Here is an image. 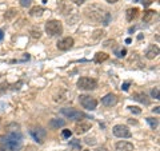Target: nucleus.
Segmentation results:
<instances>
[{
  "mask_svg": "<svg viewBox=\"0 0 160 151\" xmlns=\"http://www.w3.org/2000/svg\"><path fill=\"white\" fill-rule=\"evenodd\" d=\"M104 34H106V32L102 31V29H96V31L93 32V35H92V39L96 40V39H99V38H103V36H104Z\"/></svg>",
  "mask_w": 160,
  "mask_h": 151,
  "instance_id": "obj_22",
  "label": "nucleus"
},
{
  "mask_svg": "<svg viewBox=\"0 0 160 151\" xmlns=\"http://www.w3.org/2000/svg\"><path fill=\"white\" fill-rule=\"evenodd\" d=\"M138 13H139V9L138 8H128L127 12H126V18L128 22H132L133 19L138 18Z\"/></svg>",
  "mask_w": 160,
  "mask_h": 151,
  "instance_id": "obj_16",
  "label": "nucleus"
},
{
  "mask_svg": "<svg viewBox=\"0 0 160 151\" xmlns=\"http://www.w3.org/2000/svg\"><path fill=\"white\" fill-rule=\"evenodd\" d=\"M115 55H116L118 58H124L127 55V49L126 48H118V49H115Z\"/></svg>",
  "mask_w": 160,
  "mask_h": 151,
  "instance_id": "obj_20",
  "label": "nucleus"
},
{
  "mask_svg": "<svg viewBox=\"0 0 160 151\" xmlns=\"http://www.w3.org/2000/svg\"><path fill=\"white\" fill-rule=\"evenodd\" d=\"M72 2H73L75 4H79V6H80V4H83L84 2H86V0H72Z\"/></svg>",
  "mask_w": 160,
  "mask_h": 151,
  "instance_id": "obj_32",
  "label": "nucleus"
},
{
  "mask_svg": "<svg viewBox=\"0 0 160 151\" xmlns=\"http://www.w3.org/2000/svg\"><path fill=\"white\" fill-rule=\"evenodd\" d=\"M71 131H69V130H63V137L64 138H69V137H71Z\"/></svg>",
  "mask_w": 160,
  "mask_h": 151,
  "instance_id": "obj_27",
  "label": "nucleus"
},
{
  "mask_svg": "<svg viewBox=\"0 0 160 151\" xmlns=\"http://www.w3.org/2000/svg\"><path fill=\"white\" fill-rule=\"evenodd\" d=\"M31 36L33 39H39L40 36H42V32H40V29H36V28H33L32 31H31Z\"/></svg>",
  "mask_w": 160,
  "mask_h": 151,
  "instance_id": "obj_23",
  "label": "nucleus"
},
{
  "mask_svg": "<svg viewBox=\"0 0 160 151\" xmlns=\"http://www.w3.org/2000/svg\"><path fill=\"white\" fill-rule=\"evenodd\" d=\"M86 16L88 19H91L92 22H96V23H103L104 26H108L109 22H111V15H109L108 11H104L103 8H100L99 6H91L88 7L86 11Z\"/></svg>",
  "mask_w": 160,
  "mask_h": 151,
  "instance_id": "obj_1",
  "label": "nucleus"
},
{
  "mask_svg": "<svg viewBox=\"0 0 160 151\" xmlns=\"http://www.w3.org/2000/svg\"><path fill=\"white\" fill-rule=\"evenodd\" d=\"M32 3V0H20V4H22V7H29Z\"/></svg>",
  "mask_w": 160,
  "mask_h": 151,
  "instance_id": "obj_25",
  "label": "nucleus"
},
{
  "mask_svg": "<svg viewBox=\"0 0 160 151\" xmlns=\"http://www.w3.org/2000/svg\"><path fill=\"white\" fill-rule=\"evenodd\" d=\"M158 55H159V47L155 46V44H151L146 51V58L147 59H155Z\"/></svg>",
  "mask_w": 160,
  "mask_h": 151,
  "instance_id": "obj_12",
  "label": "nucleus"
},
{
  "mask_svg": "<svg viewBox=\"0 0 160 151\" xmlns=\"http://www.w3.org/2000/svg\"><path fill=\"white\" fill-rule=\"evenodd\" d=\"M86 143L87 144H95V140L91 139V138H88V139H86Z\"/></svg>",
  "mask_w": 160,
  "mask_h": 151,
  "instance_id": "obj_31",
  "label": "nucleus"
},
{
  "mask_svg": "<svg viewBox=\"0 0 160 151\" xmlns=\"http://www.w3.org/2000/svg\"><path fill=\"white\" fill-rule=\"evenodd\" d=\"M43 11H44V8H43V7H40V6H38V7L31 8V11H29V13H31L32 16H40V15L43 13Z\"/></svg>",
  "mask_w": 160,
  "mask_h": 151,
  "instance_id": "obj_19",
  "label": "nucleus"
},
{
  "mask_svg": "<svg viewBox=\"0 0 160 151\" xmlns=\"http://www.w3.org/2000/svg\"><path fill=\"white\" fill-rule=\"evenodd\" d=\"M79 102L80 104L83 106L86 110H89V111H92V110L96 108V106H98V100L92 98V96H89V95H80L79 96Z\"/></svg>",
  "mask_w": 160,
  "mask_h": 151,
  "instance_id": "obj_5",
  "label": "nucleus"
},
{
  "mask_svg": "<svg viewBox=\"0 0 160 151\" xmlns=\"http://www.w3.org/2000/svg\"><path fill=\"white\" fill-rule=\"evenodd\" d=\"M0 151H6V148H4V147H2V146H0Z\"/></svg>",
  "mask_w": 160,
  "mask_h": 151,
  "instance_id": "obj_38",
  "label": "nucleus"
},
{
  "mask_svg": "<svg viewBox=\"0 0 160 151\" xmlns=\"http://www.w3.org/2000/svg\"><path fill=\"white\" fill-rule=\"evenodd\" d=\"M106 2H108V3H116L118 0H106Z\"/></svg>",
  "mask_w": 160,
  "mask_h": 151,
  "instance_id": "obj_37",
  "label": "nucleus"
},
{
  "mask_svg": "<svg viewBox=\"0 0 160 151\" xmlns=\"http://www.w3.org/2000/svg\"><path fill=\"white\" fill-rule=\"evenodd\" d=\"M96 151H108V150H107V147H99V148H96Z\"/></svg>",
  "mask_w": 160,
  "mask_h": 151,
  "instance_id": "obj_33",
  "label": "nucleus"
},
{
  "mask_svg": "<svg viewBox=\"0 0 160 151\" xmlns=\"http://www.w3.org/2000/svg\"><path fill=\"white\" fill-rule=\"evenodd\" d=\"M22 139H23V135L20 131H11L3 138V143L6 144V148L9 151H19L23 144Z\"/></svg>",
  "mask_w": 160,
  "mask_h": 151,
  "instance_id": "obj_2",
  "label": "nucleus"
},
{
  "mask_svg": "<svg viewBox=\"0 0 160 151\" xmlns=\"http://www.w3.org/2000/svg\"><path fill=\"white\" fill-rule=\"evenodd\" d=\"M147 122L149 123V126L155 130V128H158V126H159V120L158 119H155V118H147Z\"/></svg>",
  "mask_w": 160,
  "mask_h": 151,
  "instance_id": "obj_21",
  "label": "nucleus"
},
{
  "mask_svg": "<svg viewBox=\"0 0 160 151\" xmlns=\"http://www.w3.org/2000/svg\"><path fill=\"white\" fill-rule=\"evenodd\" d=\"M132 99L138 100V102L143 103V104H146V106L149 104V99L147 98V95L144 94V92H135V94L132 95Z\"/></svg>",
  "mask_w": 160,
  "mask_h": 151,
  "instance_id": "obj_14",
  "label": "nucleus"
},
{
  "mask_svg": "<svg viewBox=\"0 0 160 151\" xmlns=\"http://www.w3.org/2000/svg\"><path fill=\"white\" fill-rule=\"evenodd\" d=\"M102 103L104 106H107V107H112V106L118 103V96L115 94H107L106 96L102 99Z\"/></svg>",
  "mask_w": 160,
  "mask_h": 151,
  "instance_id": "obj_10",
  "label": "nucleus"
},
{
  "mask_svg": "<svg viewBox=\"0 0 160 151\" xmlns=\"http://www.w3.org/2000/svg\"><path fill=\"white\" fill-rule=\"evenodd\" d=\"M129 111H131V112H133V114H140V112H142V110H140L139 107H133V106H129Z\"/></svg>",
  "mask_w": 160,
  "mask_h": 151,
  "instance_id": "obj_24",
  "label": "nucleus"
},
{
  "mask_svg": "<svg viewBox=\"0 0 160 151\" xmlns=\"http://www.w3.org/2000/svg\"><path fill=\"white\" fill-rule=\"evenodd\" d=\"M72 47H73V39L69 36L60 39L58 42V48L60 51H68V49H71Z\"/></svg>",
  "mask_w": 160,
  "mask_h": 151,
  "instance_id": "obj_9",
  "label": "nucleus"
},
{
  "mask_svg": "<svg viewBox=\"0 0 160 151\" xmlns=\"http://www.w3.org/2000/svg\"><path fill=\"white\" fill-rule=\"evenodd\" d=\"M29 133H31L32 138L36 140L38 143H40V144L44 143V140H46V138H47V131L43 127H35Z\"/></svg>",
  "mask_w": 160,
  "mask_h": 151,
  "instance_id": "obj_7",
  "label": "nucleus"
},
{
  "mask_svg": "<svg viewBox=\"0 0 160 151\" xmlns=\"http://www.w3.org/2000/svg\"><path fill=\"white\" fill-rule=\"evenodd\" d=\"M128 87H129V82H126V83H124V84L122 86V88L124 90V91H127V90H128Z\"/></svg>",
  "mask_w": 160,
  "mask_h": 151,
  "instance_id": "obj_30",
  "label": "nucleus"
},
{
  "mask_svg": "<svg viewBox=\"0 0 160 151\" xmlns=\"http://www.w3.org/2000/svg\"><path fill=\"white\" fill-rule=\"evenodd\" d=\"M116 151H133V144L129 142H118L116 143Z\"/></svg>",
  "mask_w": 160,
  "mask_h": 151,
  "instance_id": "obj_13",
  "label": "nucleus"
},
{
  "mask_svg": "<svg viewBox=\"0 0 160 151\" xmlns=\"http://www.w3.org/2000/svg\"><path fill=\"white\" fill-rule=\"evenodd\" d=\"M113 135L118 138H131V131L127 126L116 124L113 127Z\"/></svg>",
  "mask_w": 160,
  "mask_h": 151,
  "instance_id": "obj_8",
  "label": "nucleus"
},
{
  "mask_svg": "<svg viewBox=\"0 0 160 151\" xmlns=\"http://www.w3.org/2000/svg\"><path fill=\"white\" fill-rule=\"evenodd\" d=\"M111 44H112V46H115V44H116V42H115V40H108V42L104 43V46H106V47H109Z\"/></svg>",
  "mask_w": 160,
  "mask_h": 151,
  "instance_id": "obj_28",
  "label": "nucleus"
},
{
  "mask_svg": "<svg viewBox=\"0 0 160 151\" xmlns=\"http://www.w3.org/2000/svg\"><path fill=\"white\" fill-rule=\"evenodd\" d=\"M60 112H62V115H64V117H67L68 119H72V120H80L82 118H87V115L82 112V111H78V110L75 108H62L60 110Z\"/></svg>",
  "mask_w": 160,
  "mask_h": 151,
  "instance_id": "obj_6",
  "label": "nucleus"
},
{
  "mask_svg": "<svg viewBox=\"0 0 160 151\" xmlns=\"http://www.w3.org/2000/svg\"><path fill=\"white\" fill-rule=\"evenodd\" d=\"M78 87L80 90H86V91H91V90H95L98 87V82L96 79H92V78H87V76H83L78 80Z\"/></svg>",
  "mask_w": 160,
  "mask_h": 151,
  "instance_id": "obj_4",
  "label": "nucleus"
},
{
  "mask_svg": "<svg viewBox=\"0 0 160 151\" xmlns=\"http://www.w3.org/2000/svg\"><path fill=\"white\" fill-rule=\"evenodd\" d=\"M88 130H91V123H88V122H82V123H78L75 126V133L79 135L86 134Z\"/></svg>",
  "mask_w": 160,
  "mask_h": 151,
  "instance_id": "obj_11",
  "label": "nucleus"
},
{
  "mask_svg": "<svg viewBox=\"0 0 160 151\" xmlns=\"http://www.w3.org/2000/svg\"><path fill=\"white\" fill-rule=\"evenodd\" d=\"M156 11H152V9H148V11L144 12L143 15V22L146 23H152V20L155 19V16H156Z\"/></svg>",
  "mask_w": 160,
  "mask_h": 151,
  "instance_id": "obj_15",
  "label": "nucleus"
},
{
  "mask_svg": "<svg viewBox=\"0 0 160 151\" xmlns=\"http://www.w3.org/2000/svg\"><path fill=\"white\" fill-rule=\"evenodd\" d=\"M136 2H138V0H136ZM140 3H143L146 7H148L149 4H151V0H140Z\"/></svg>",
  "mask_w": 160,
  "mask_h": 151,
  "instance_id": "obj_29",
  "label": "nucleus"
},
{
  "mask_svg": "<svg viewBox=\"0 0 160 151\" xmlns=\"http://www.w3.org/2000/svg\"><path fill=\"white\" fill-rule=\"evenodd\" d=\"M64 124H66V122H64L63 119H51V120H49V127H51V128L64 127Z\"/></svg>",
  "mask_w": 160,
  "mask_h": 151,
  "instance_id": "obj_17",
  "label": "nucleus"
},
{
  "mask_svg": "<svg viewBox=\"0 0 160 151\" xmlns=\"http://www.w3.org/2000/svg\"><path fill=\"white\" fill-rule=\"evenodd\" d=\"M151 95H152V98L159 99V88H158V87H156V88H153L152 91H151Z\"/></svg>",
  "mask_w": 160,
  "mask_h": 151,
  "instance_id": "obj_26",
  "label": "nucleus"
},
{
  "mask_svg": "<svg viewBox=\"0 0 160 151\" xmlns=\"http://www.w3.org/2000/svg\"><path fill=\"white\" fill-rule=\"evenodd\" d=\"M83 151H89V150H83Z\"/></svg>",
  "mask_w": 160,
  "mask_h": 151,
  "instance_id": "obj_39",
  "label": "nucleus"
},
{
  "mask_svg": "<svg viewBox=\"0 0 160 151\" xmlns=\"http://www.w3.org/2000/svg\"><path fill=\"white\" fill-rule=\"evenodd\" d=\"M46 32L49 36H58L63 32V26L59 20H49L46 24Z\"/></svg>",
  "mask_w": 160,
  "mask_h": 151,
  "instance_id": "obj_3",
  "label": "nucleus"
},
{
  "mask_svg": "<svg viewBox=\"0 0 160 151\" xmlns=\"http://www.w3.org/2000/svg\"><path fill=\"white\" fill-rule=\"evenodd\" d=\"M159 108H160V107H159V106H158V107H155V108L152 110V111H153V112H156V114H159V111H160V110H159Z\"/></svg>",
  "mask_w": 160,
  "mask_h": 151,
  "instance_id": "obj_35",
  "label": "nucleus"
},
{
  "mask_svg": "<svg viewBox=\"0 0 160 151\" xmlns=\"http://www.w3.org/2000/svg\"><path fill=\"white\" fill-rule=\"evenodd\" d=\"M4 38V34H3V29H0V40H3Z\"/></svg>",
  "mask_w": 160,
  "mask_h": 151,
  "instance_id": "obj_36",
  "label": "nucleus"
},
{
  "mask_svg": "<svg viewBox=\"0 0 160 151\" xmlns=\"http://www.w3.org/2000/svg\"><path fill=\"white\" fill-rule=\"evenodd\" d=\"M9 12H15V9H11V11H9ZM12 15H13V13H9V15H7V16H4V18H7V19H9V18H11V16H12Z\"/></svg>",
  "mask_w": 160,
  "mask_h": 151,
  "instance_id": "obj_34",
  "label": "nucleus"
},
{
  "mask_svg": "<svg viewBox=\"0 0 160 151\" xmlns=\"http://www.w3.org/2000/svg\"><path fill=\"white\" fill-rule=\"evenodd\" d=\"M108 59V55L106 52H98L96 55H95V63H103V62H106V60Z\"/></svg>",
  "mask_w": 160,
  "mask_h": 151,
  "instance_id": "obj_18",
  "label": "nucleus"
}]
</instances>
